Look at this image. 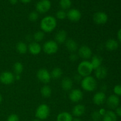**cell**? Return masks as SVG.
I'll list each match as a JSON object with an SVG mask.
<instances>
[{
  "instance_id": "cell-1",
  "label": "cell",
  "mask_w": 121,
  "mask_h": 121,
  "mask_svg": "<svg viewBox=\"0 0 121 121\" xmlns=\"http://www.w3.org/2000/svg\"><path fill=\"white\" fill-rule=\"evenodd\" d=\"M57 20L55 17L48 15L44 17L40 21V28L44 33H50L53 31L57 27Z\"/></svg>"
},
{
  "instance_id": "cell-2",
  "label": "cell",
  "mask_w": 121,
  "mask_h": 121,
  "mask_svg": "<svg viewBox=\"0 0 121 121\" xmlns=\"http://www.w3.org/2000/svg\"><path fill=\"white\" fill-rule=\"evenodd\" d=\"M81 87L86 92H93L97 88V81L93 76H88L84 77L80 81Z\"/></svg>"
},
{
  "instance_id": "cell-3",
  "label": "cell",
  "mask_w": 121,
  "mask_h": 121,
  "mask_svg": "<svg viewBox=\"0 0 121 121\" xmlns=\"http://www.w3.org/2000/svg\"><path fill=\"white\" fill-rule=\"evenodd\" d=\"M78 74L82 78L91 76L93 70V68L91 62L88 60H83L79 64L77 68Z\"/></svg>"
},
{
  "instance_id": "cell-4",
  "label": "cell",
  "mask_w": 121,
  "mask_h": 121,
  "mask_svg": "<svg viewBox=\"0 0 121 121\" xmlns=\"http://www.w3.org/2000/svg\"><path fill=\"white\" fill-rule=\"evenodd\" d=\"M50 113V108L47 104H42L37 108L35 112V117L40 121L47 119Z\"/></svg>"
},
{
  "instance_id": "cell-5",
  "label": "cell",
  "mask_w": 121,
  "mask_h": 121,
  "mask_svg": "<svg viewBox=\"0 0 121 121\" xmlns=\"http://www.w3.org/2000/svg\"><path fill=\"white\" fill-rule=\"evenodd\" d=\"M42 48L45 53L52 55L57 52L59 45L54 40H48L44 43Z\"/></svg>"
},
{
  "instance_id": "cell-6",
  "label": "cell",
  "mask_w": 121,
  "mask_h": 121,
  "mask_svg": "<svg viewBox=\"0 0 121 121\" xmlns=\"http://www.w3.org/2000/svg\"><path fill=\"white\" fill-rule=\"evenodd\" d=\"M37 78L39 81L45 84L49 83L52 79L50 73L48 72V70L44 68L40 69L38 70L37 73Z\"/></svg>"
},
{
  "instance_id": "cell-7",
  "label": "cell",
  "mask_w": 121,
  "mask_h": 121,
  "mask_svg": "<svg viewBox=\"0 0 121 121\" xmlns=\"http://www.w3.org/2000/svg\"><path fill=\"white\" fill-rule=\"evenodd\" d=\"M51 6L52 4L49 0H40L37 3L35 8L37 13L44 14L50 10Z\"/></svg>"
},
{
  "instance_id": "cell-8",
  "label": "cell",
  "mask_w": 121,
  "mask_h": 121,
  "mask_svg": "<svg viewBox=\"0 0 121 121\" xmlns=\"http://www.w3.org/2000/svg\"><path fill=\"white\" fill-rule=\"evenodd\" d=\"M14 80L15 76L12 72L5 71L0 74V82L4 85H11L14 82Z\"/></svg>"
},
{
  "instance_id": "cell-9",
  "label": "cell",
  "mask_w": 121,
  "mask_h": 121,
  "mask_svg": "<svg viewBox=\"0 0 121 121\" xmlns=\"http://www.w3.org/2000/svg\"><path fill=\"white\" fill-rule=\"evenodd\" d=\"M78 56L85 60H87L92 56V51L89 46L83 45L78 48Z\"/></svg>"
},
{
  "instance_id": "cell-10",
  "label": "cell",
  "mask_w": 121,
  "mask_h": 121,
  "mask_svg": "<svg viewBox=\"0 0 121 121\" xmlns=\"http://www.w3.org/2000/svg\"><path fill=\"white\" fill-rule=\"evenodd\" d=\"M83 98V93L82 91L79 89H72L69 95V98L72 102L78 103L81 101Z\"/></svg>"
},
{
  "instance_id": "cell-11",
  "label": "cell",
  "mask_w": 121,
  "mask_h": 121,
  "mask_svg": "<svg viewBox=\"0 0 121 121\" xmlns=\"http://www.w3.org/2000/svg\"><path fill=\"white\" fill-rule=\"evenodd\" d=\"M93 20L96 24L104 25L107 22L108 20V17L107 14L104 12H96L93 15Z\"/></svg>"
},
{
  "instance_id": "cell-12",
  "label": "cell",
  "mask_w": 121,
  "mask_h": 121,
  "mask_svg": "<svg viewBox=\"0 0 121 121\" xmlns=\"http://www.w3.org/2000/svg\"><path fill=\"white\" fill-rule=\"evenodd\" d=\"M106 102L108 107L112 109H115L119 106L120 100L118 96L115 95H111L106 99Z\"/></svg>"
},
{
  "instance_id": "cell-13",
  "label": "cell",
  "mask_w": 121,
  "mask_h": 121,
  "mask_svg": "<svg viewBox=\"0 0 121 121\" xmlns=\"http://www.w3.org/2000/svg\"><path fill=\"white\" fill-rule=\"evenodd\" d=\"M67 17L70 21L78 22L81 19L82 14L78 9H71L67 13Z\"/></svg>"
},
{
  "instance_id": "cell-14",
  "label": "cell",
  "mask_w": 121,
  "mask_h": 121,
  "mask_svg": "<svg viewBox=\"0 0 121 121\" xmlns=\"http://www.w3.org/2000/svg\"><path fill=\"white\" fill-rule=\"evenodd\" d=\"M93 102L95 105L100 106L104 104L106 100V96L104 92H98L93 95Z\"/></svg>"
},
{
  "instance_id": "cell-15",
  "label": "cell",
  "mask_w": 121,
  "mask_h": 121,
  "mask_svg": "<svg viewBox=\"0 0 121 121\" xmlns=\"http://www.w3.org/2000/svg\"><path fill=\"white\" fill-rule=\"evenodd\" d=\"M42 50L41 45L37 42H31L28 46V50L33 55H38L40 54Z\"/></svg>"
},
{
  "instance_id": "cell-16",
  "label": "cell",
  "mask_w": 121,
  "mask_h": 121,
  "mask_svg": "<svg viewBox=\"0 0 121 121\" xmlns=\"http://www.w3.org/2000/svg\"><path fill=\"white\" fill-rule=\"evenodd\" d=\"M86 112V108L82 104H77L72 109V114L76 118L82 117Z\"/></svg>"
},
{
  "instance_id": "cell-17",
  "label": "cell",
  "mask_w": 121,
  "mask_h": 121,
  "mask_svg": "<svg viewBox=\"0 0 121 121\" xmlns=\"http://www.w3.org/2000/svg\"><path fill=\"white\" fill-rule=\"evenodd\" d=\"M67 34L66 31L63 30H59L56 34L55 37H54V39H55L54 41L57 44H63L67 40Z\"/></svg>"
},
{
  "instance_id": "cell-18",
  "label": "cell",
  "mask_w": 121,
  "mask_h": 121,
  "mask_svg": "<svg viewBox=\"0 0 121 121\" xmlns=\"http://www.w3.org/2000/svg\"><path fill=\"white\" fill-rule=\"evenodd\" d=\"M66 47L69 52L72 53H75L78 50V44L76 41L73 39H68L65 42Z\"/></svg>"
},
{
  "instance_id": "cell-19",
  "label": "cell",
  "mask_w": 121,
  "mask_h": 121,
  "mask_svg": "<svg viewBox=\"0 0 121 121\" xmlns=\"http://www.w3.org/2000/svg\"><path fill=\"white\" fill-rule=\"evenodd\" d=\"M95 75L96 78L99 80L104 79L108 75V70L106 67L101 66L100 67H98L96 70H95Z\"/></svg>"
},
{
  "instance_id": "cell-20",
  "label": "cell",
  "mask_w": 121,
  "mask_h": 121,
  "mask_svg": "<svg viewBox=\"0 0 121 121\" xmlns=\"http://www.w3.org/2000/svg\"><path fill=\"white\" fill-rule=\"evenodd\" d=\"M73 80L69 78H65L63 79L61 82V86L63 90L65 91H70L73 87Z\"/></svg>"
},
{
  "instance_id": "cell-21",
  "label": "cell",
  "mask_w": 121,
  "mask_h": 121,
  "mask_svg": "<svg viewBox=\"0 0 121 121\" xmlns=\"http://www.w3.org/2000/svg\"><path fill=\"white\" fill-rule=\"evenodd\" d=\"M73 116L68 112H61L57 116V121H73Z\"/></svg>"
},
{
  "instance_id": "cell-22",
  "label": "cell",
  "mask_w": 121,
  "mask_h": 121,
  "mask_svg": "<svg viewBox=\"0 0 121 121\" xmlns=\"http://www.w3.org/2000/svg\"><path fill=\"white\" fill-rule=\"evenodd\" d=\"M118 47H119L118 42L114 39H109L105 43V47L109 51L116 50Z\"/></svg>"
},
{
  "instance_id": "cell-23",
  "label": "cell",
  "mask_w": 121,
  "mask_h": 121,
  "mask_svg": "<svg viewBox=\"0 0 121 121\" xmlns=\"http://www.w3.org/2000/svg\"><path fill=\"white\" fill-rule=\"evenodd\" d=\"M93 67V70H96L98 67H100L102 63V59L98 55H95L91 58V61H90Z\"/></svg>"
},
{
  "instance_id": "cell-24",
  "label": "cell",
  "mask_w": 121,
  "mask_h": 121,
  "mask_svg": "<svg viewBox=\"0 0 121 121\" xmlns=\"http://www.w3.org/2000/svg\"><path fill=\"white\" fill-rule=\"evenodd\" d=\"M102 121H117V116L114 112L112 111H106L103 116Z\"/></svg>"
},
{
  "instance_id": "cell-25",
  "label": "cell",
  "mask_w": 121,
  "mask_h": 121,
  "mask_svg": "<svg viewBox=\"0 0 121 121\" xmlns=\"http://www.w3.org/2000/svg\"><path fill=\"white\" fill-rule=\"evenodd\" d=\"M16 50L20 54H24L28 51V46L26 44V43L19 41L16 44Z\"/></svg>"
},
{
  "instance_id": "cell-26",
  "label": "cell",
  "mask_w": 121,
  "mask_h": 121,
  "mask_svg": "<svg viewBox=\"0 0 121 121\" xmlns=\"http://www.w3.org/2000/svg\"><path fill=\"white\" fill-rule=\"evenodd\" d=\"M40 93H41V95L44 97V98H49L51 96L52 93V88L50 87L48 85H44L40 90Z\"/></svg>"
},
{
  "instance_id": "cell-27",
  "label": "cell",
  "mask_w": 121,
  "mask_h": 121,
  "mask_svg": "<svg viewBox=\"0 0 121 121\" xmlns=\"http://www.w3.org/2000/svg\"><path fill=\"white\" fill-rule=\"evenodd\" d=\"M50 74L52 78L54 79H58L61 78V76H62V70L59 67H55L52 70Z\"/></svg>"
},
{
  "instance_id": "cell-28",
  "label": "cell",
  "mask_w": 121,
  "mask_h": 121,
  "mask_svg": "<svg viewBox=\"0 0 121 121\" xmlns=\"http://www.w3.org/2000/svg\"><path fill=\"white\" fill-rule=\"evenodd\" d=\"M13 69H14V72L15 74H21L24 70L23 65L21 62L17 61L13 66Z\"/></svg>"
},
{
  "instance_id": "cell-29",
  "label": "cell",
  "mask_w": 121,
  "mask_h": 121,
  "mask_svg": "<svg viewBox=\"0 0 121 121\" xmlns=\"http://www.w3.org/2000/svg\"><path fill=\"white\" fill-rule=\"evenodd\" d=\"M45 37V33H44L43 31H38L35 32L33 35V39H34V41L35 42H40V41H43V39Z\"/></svg>"
},
{
  "instance_id": "cell-30",
  "label": "cell",
  "mask_w": 121,
  "mask_h": 121,
  "mask_svg": "<svg viewBox=\"0 0 121 121\" xmlns=\"http://www.w3.org/2000/svg\"><path fill=\"white\" fill-rule=\"evenodd\" d=\"M59 4L63 10H65L70 8L72 5V1L71 0H60Z\"/></svg>"
},
{
  "instance_id": "cell-31",
  "label": "cell",
  "mask_w": 121,
  "mask_h": 121,
  "mask_svg": "<svg viewBox=\"0 0 121 121\" xmlns=\"http://www.w3.org/2000/svg\"><path fill=\"white\" fill-rule=\"evenodd\" d=\"M56 18L59 20H63L67 17V13L65 12V10L60 9L56 13Z\"/></svg>"
},
{
  "instance_id": "cell-32",
  "label": "cell",
  "mask_w": 121,
  "mask_h": 121,
  "mask_svg": "<svg viewBox=\"0 0 121 121\" xmlns=\"http://www.w3.org/2000/svg\"><path fill=\"white\" fill-rule=\"evenodd\" d=\"M39 18V14L37 11H32L28 15V19L30 21L34 22Z\"/></svg>"
},
{
  "instance_id": "cell-33",
  "label": "cell",
  "mask_w": 121,
  "mask_h": 121,
  "mask_svg": "<svg viewBox=\"0 0 121 121\" xmlns=\"http://www.w3.org/2000/svg\"><path fill=\"white\" fill-rule=\"evenodd\" d=\"M91 118H92V119L93 121H100V119L102 118V117L100 115L98 111H96L92 112Z\"/></svg>"
},
{
  "instance_id": "cell-34",
  "label": "cell",
  "mask_w": 121,
  "mask_h": 121,
  "mask_svg": "<svg viewBox=\"0 0 121 121\" xmlns=\"http://www.w3.org/2000/svg\"><path fill=\"white\" fill-rule=\"evenodd\" d=\"M7 121H20V118L17 115L13 113L8 116L7 119Z\"/></svg>"
},
{
  "instance_id": "cell-35",
  "label": "cell",
  "mask_w": 121,
  "mask_h": 121,
  "mask_svg": "<svg viewBox=\"0 0 121 121\" xmlns=\"http://www.w3.org/2000/svg\"><path fill=\"white\" fill-rule=\"evenodd\" d=\"M113 92L117 96H121V85H117L113 88Z\"/></svg>"
},
{
  "instance_id": "cell-36",
  "label": "cell",
  "mask_w": 121,
  "mask_h": 121,
  "mask_svg": "<svg viewBox=\"0 0 121 121\" xmlns=\"http://www.w3.org/2000/svg\"><path fill=\"white\" fill-rule=\"evenodd\" d=\"M79 56L75 53H72L69 56V59L72 61H76L78 59Z\"/></svg>"
},
{
  "instance_id": "cell-37",
  "label": "cell",
  "mask_w": 121,
  "mask_h": 121,
  "mask_svg": "<svg viewBox=\"0 0 121 121\" xmlns=\"http://www.w3.org/2000/svg\"><path fill=\"white\" fill-rule=\"evenodd\" d=\"M115 113L117 116L121 117V106H118V108H116Z\"/></svg>"
},
{
  "instance_id": "cell-38",
  "label": "cell",
  "mask_w": 121,
  "mask_h": 121,
  "mask_svg": "<svg viewBox=\"0 0 121 121\" xmlns=\"http://www.w3.org/2000/svg\"><path fill=\"white\" fill-rule=\"evenodd\" d=\"M98 112H99V113H100V115L102 116V117H103V116L105 114V113H106V111H105V109H104L102 108V109H100L98 111Z\"/></svg>"
},
{
  "instance_id": "cell-39",
  "label": "cell",
  "mask_w": 121,
  "mask_h": 121,
  "mask_svg": "<svg viewBox=\"0 0 121 121\" xmlns=\"http://www.w3.org/2000/svg\"><path fill=\"white\" fill-rule=\"evenodd\" d=\"M81 78H82V77L80 76L79 74H76L75 76H74V79H75V80H76V81H80V80L81 81L82 79Z\"/></svg>"
},
{
  "instance_id": "cell-40",
  "label": "cell",
  "mask_w": 121,
  "mask_h": 121,
  "mask_svg": "<svg viewBox=\"0 0 121 121\" xmlns=\"http://www.w3.org/2000/svg\"><path fill=\"white\" fill-rule=\"evenodd\" d=\"M117 36H118V40H119V42L121 43V28L118 31V34H117Z\"/></svg>"
},
{
  "instance_id": "cell-41",
  "label": "cell",
  "mask_w": 121,
  "mask_h": 121,
  "mask_svg": "<svg viewBox=\"0 0 121 121\" xmlns=\"http://www.w3.org/2000/svg\"><path fill=\"white\" fill-rule=\"evenodd\" d=\"M14 76H15V80H19L21 79V76H20V74H15V75H14Z\"/></svg>"
},
{
  "instance_id": "cell-42",
  "label": "cell",
  "mask_w": 121,
  "mask_h": 121,
  "mask_svg": "<svg viewBox=\"0 0 121 121\" xmlns=\"http://www.w3.org/2000/svg\"><path fill=\"white\" fill-rule=\"evenodd\" d=\"M22 3H24V4H27V3H29L32 0H20Z\"/></svg>"
},
{
  "instance_id": "cell-43",
  "label": "cell",
  "mask_w": 121,
  "mask_h": 121,
  "mask_svg": "<svg viewBox=\"0 0 121 121\" xmlns=\"http://www.w3.org/2000/svg\"><path fill=\"white\" fill-rule=\"evenodd\" d=\"M17 1L18 0H9V2H10L11 4H15L17 2Z\"/></svg>"
},
{
  "instance_id": "cell-44",
  "label": "cell",
  "mask_w": 121,
  "mask_h": 121,
  "mask_svg": "<svg viewBox=\"0 0 121 121\" xmlns=\"http://www.w3.org/2000/svg\"><path fill=\"white\" fill-rule=\"evenodd\" d=\"M73 121H82L80 118H75L73 119Z\"/></svg>"
},
{
  "instance_id": "cell-45",
  "label": "cell",
  "mask_w": 121,
  "mask_h": 121,
  "mask_svg": "<svg viewBox=\"0 0 121 121\" xmlns=\"http://www.w3.org/2000/svg\"><path fill=\"white\" fill-rule=\"evenodd\" d=\"M2 101V96H1V95H0V104H1Z\"/></svg>"
},
{
  "instance_id": "cell-46",
  "label": "cell",
  "mask_w": 121,
  "mask_h": 121,
  "mask_svg": "<svg viewBox=\"0 0 121 121\" xmlns=\"http://www.w3.org/2000/svg\"><path fill=\"white\" fill-rule=\"evenodd\" d=\"M41 121L40 120V119H37V118H35V119H33V121Z\"/></svg>"
}]
</instances>
